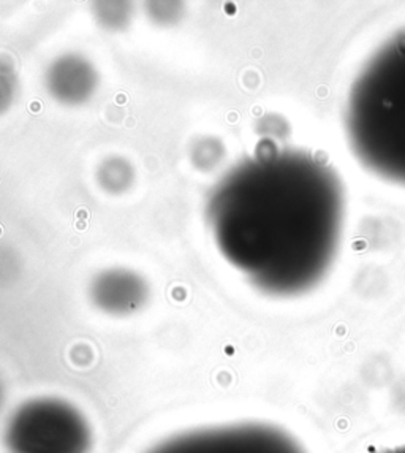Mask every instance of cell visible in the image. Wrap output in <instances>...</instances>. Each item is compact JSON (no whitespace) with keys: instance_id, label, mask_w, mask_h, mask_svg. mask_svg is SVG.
I'll use <instances>...</instances> for the list:
<instances>
[{"instance_id":"277c9868","label":"cell","mask_w":405,"mask_h":453,"mask_svg":"<svg viewBox=\"0 0 405 453\" xmlns=\"http://www.w3.org/2000/svg\"><path fill=\"white\" fill-rule=\"evenodd\" d=\"M0 401H2V388H0Z\"/></svg>"},{"instance_id":"7a4b0ae2","label":"cell","mask_w":405,"mask_h":453,"mask_svg":"<svg viewBox=\"0 0 405 453\" xmlns=\"http://www.w3.org/2000/svg\"><path fill=\"white\" fill-rule=\"evenodd\" d=\"M149 453H308L300 439L278 425L233 423L168 439Z\"/></svg>"},{"instance_id":"6da1fadb","label":"cell","mask_w":405,"mask_h":453,"mask_svg":"<svg viewBox=\"0 0 405 453\" xmlns=\"http://www.w3.org/2000/svg\"><path fill=\"white\" fill-rule=\"evenodd\" d=\"M89 423L65 401L40 398L16 411L7 426L11 453H88Z\"/></svg>"},{"instance_id":"3957f363","label":"cell","mask_w":405,"mask_h":453,"mask_svg":"<svg viewBox=\"0 0 405 453\" xmlns=\"http://www.w3.org/2000/svg\"><path fill=\"white\" fill-rule=\"evenodd\" d=\"M382 453H405V444L404 446L393 447V449H388V450Z\"/></svg>"}]
</instances>
